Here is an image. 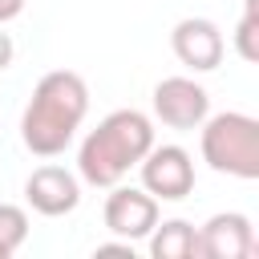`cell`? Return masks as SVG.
Wrapping results in <instances>:
<instances>
[{"instance_id":"obj_14","label":"cell","mask_w":259,"mask_h":259,"mask_svg":"<svg viewBox=\"0 0 259 259\" xmlns=\"http://www.w3.org/2000/svg\"><path fill=\"white\" fill-rule=\"evenodd\" d=\"M12 57H16V45H12V36H8V32H0V73L12 65Z\"/></svg>"},{"instance_id":"obj_2","label":"cell","mask_w":259,"mask_h":259,"mask_svg":"<svg viewBox=\"0 0 259 259\" xmlns=\"http://www.w3.org/2000/svg\"><path fill=\"white\" fill-rule=\"evenodd\" d=\"M150 146H154V121L142 109H113L97 121V130L85 134L77 150V174L89 186L109 190L146 158Z\"/></svg>"},{"instance_id":"obj_1","label":"cell","mask_w":259,"mask_h":259,"mask_svg":"<svg viewBox=\"0 0 259 259\" xmlns=\"http://www.w3.org/2000/svg\"><path fill=\"white\" fill-rule=\"evenodd\" d=\"M89 113V85L73 69H53L36 81L24 117H20V142L36 158H57L77 138L81 121Z\"/></svg>"},{"instance_id":"obj_10","label":"cell","mask_w":259,"mask_h":259,"mask_svg":"<svg viewBox=\"0 0 259 259\" xmlns=\"http://www.w3.org/2000/svg\"><path fill=\"white\" fill-rule=\"evenodd\" d=\"M146 239H150V255L154 259H194L198 255V231L186 219L154 223V231Z\"/></svg>"},{"instance_id":"obj_11","label":"cell","mask_w":259,"mask_h":259,"mask_svg":"<svg viewBox=\"0 0 259 259\" xmlns=\"http://www.w3.org/2000/svg\"><path fill=\"white\" fill-rule=\"evenodd\" d=\"M28 239V214L16 202H0V259L16 255Z\"/></svg>"},{"instance_id":"obj_4","label":"cell","mask_w":259,"mask_h":259,"mask_svg":"<svg viewBox=\"0 0 259 259\" xmlns=\"http://www.w3.org/2000/svg\"><path fill=\"white\" fill-rule=\"evenodd\" d=\"M138 170H142V190H150L158 202H178L194 190V162L182 146H150Z\"/></svg>"},{"instance_id":"obj_15","label":"cell","mask_w":259,"mask_h":259,"mask_svg":"<svg viewBox=\"0 0 259 259\" xmlns=\"http://www.w3.org/2000/svg\"><path fill=\"white\" fill-rule=\"evenodd\" d=\"M24 12V0H0V24H8V20H16Z\"/></svg>"},{"instance_id":"obj_8","label":"cell","mask_w":259,"mask_h":259,"mask_svg":"<svg viewBox=\"0 0 259 259\" xmlns=\"http://www.w3.org/2000/svg\"><path fill=\"white\" fill-rule=\"evenodd\" d=\"M198 255L202 259H247L255 255V227L239 210H219L198 227Z\"/></svg>"},{"instance_id":"obj_12","label":"cell","mask_w":259,"mask_h":259,"mask_svg":"<svg viewBox=\"0 0 259 259\" xmlns=\"http://www.w3.org/2000/svg\"><path fill=\"white\" fill-rule=\"evenodd\" d=\"M235 53L243 61H259V0H243V16L235 24Z\"/></svg>"},{"instance_id":"obj_3","label":"cell","mask_w":259,"mask_h":259,"mask_svg":"<svg viewBox=\"0 0 259 259\" xmlns=\"http://www.w3.org/2000/svg\"><path fill=\"white\" fill-rule=\"evenodd\" d=\"M202 130V162L214 174H231L243 182L259 178V121L251 113L227 109V113H206Z\"/></svg>"},{"instance_id":"obj_6","label":"cell","mask_w":259,"mask_h":259,"mask_svg":"<svg viewBox=\"0 0 259 259\" xmlns=\"http://www.w3.org/2000/svg\"><path fill=\"white\" fill-rule=\"evenodd\" d=\"M170 49L174 57L194 69V73H210L223 65V53H227V40H223V28L206 16H182L170 32Z\"/></svg>"},{"instance_id":"obj_13","label":"cell","mask_w":259,"mask_h":259,"mask_svg":"<svg viewBox=\"0 0 259 259\" xmlns=\"http://www.w3.org/2000/svg\"><path fill=\"white\" fill-rule=\"evenodd\" d=\"M93 255H125V259H134V243H125V239H117V243H97Z\"/></svg>"},{"instance_id":"obj_7","label":"cell","mask_w":259,"mask_h":259,"mask_svg":"<svg viewBox=\"0 0 259 259\" xmlns=\"http://www.w3.org/2000/svg\"><path fill=\"white\" fill-rule=\"evenodd\" d=\"M158 223V198L150 190H134V186H109V198H105V231L125 239V243H138L154 231Z\"/></svg>"},{"instance_id":"obj_5","label":"cell","mask_w":259,"mask_h":259,"mask_svg":"<svg viewBox=\"0 0 259 259\" xmlns=\"http://www.w3.org/2000/svg\"><path fill=\"white\" fill-rule=\"evenodd\" d=\"M210 113V93L194 77H166L154 85V117L170 130H198Z\"/></svg>"},{"instance_id":"obj_9","label":"cell","mask_w":259,"mask_h":259,"mask_svg":"<svg viewBox=\"0 0 259 259\" xmlns=\"http://www.w3.org/2000/svg\"><path fill=\"white\" fill-rule=\"evenodd\" d=\"M24 198L36 214L45 219H61L69 210H77L81 202V182L77 174H69L65 166H36L24 182Z\"/></svg>"}]
</instances>
